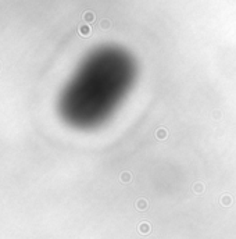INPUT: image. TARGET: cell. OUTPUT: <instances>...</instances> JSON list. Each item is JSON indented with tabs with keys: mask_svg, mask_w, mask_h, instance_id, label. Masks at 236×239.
I'll list each match as a JSON object with an SVG mask.
<instances>
[{
	"mask_svg": "<svg viewBox=\"0 0 236 239\" xmlns=\"http://www.w3.org/2000/svg\"><path fill=\"white\" fill-rule=\"evenodd\" d=\"M79 32L82 33V35H89V32H90V31H89V28L88 27H81V29H79Z\"/></svg>",
	"mask_w": 236,
	"mask_h": 239,
	"instance_id": "1",
	"label": "cell"
},
{
	"mask_svg": "<svg viewBox=\"0 0 236 239\" xmlns=\"http://www.w3.org/2000/svg\"><path fill=\"white\" fill-rule=\"evenodd\" d=\"M93 18H94V15L92 13H86V15H85L86 21H93Z\"/></svg>",
	"mask_w": 236,
	"mask_h": 239,
	"instance_id": "2",
	"label": "cell"
}]
</instances>
